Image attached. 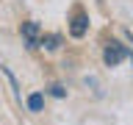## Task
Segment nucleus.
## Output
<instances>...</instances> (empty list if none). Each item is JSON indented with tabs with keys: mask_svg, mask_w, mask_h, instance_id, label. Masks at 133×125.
Wrapping results in <instances>:
<instances>
[{
	"mask_svg": "<svg viewBox=\"0 0 133 125\" xmlns=\"http://www.w3.org/2000/svg\"><path fill=\"white\" fill-rule=\"evenodd\" d=\"M25 103H28L31 111H42V108H44V95H42V92H33V95H28Z\"/></svg>",
	"mask_w": 133,
	"mask_h": 125,
	"instance_id": "nucleus-5",
	"label": "nucleus"
},
{
	"mask_svg": "<svg viewBox=\"0 0 133 125\" xmlns=\"http://www.w3.org/2000/svg\"><path fill=\"white\" fill-rule=\"evenodd\" d=\"M86 31H89V14H86L83 8H78V11L72 14V20H69V36L83 39V36H86Z\"/></svg>",
	"mask_w": 133,
	"mask_h": 125,
	"instance_id": "nucleus-3",
	"label": "nucleus"
},
{
	"mask_svg": "<svg viewBox=\"0 0 133 125\" xmlns=\"http://www.w3.org/2000/svg\"><path fill=\"white\" fill-rule=\"evenodd\" d=\"M19 33H22V39H25V45L31 50H36V47H42V36L44 33L39 31V25L33 22V20H25L22 25H19Z\"/></svg>",
	"mask_w": 133,
	"mask_h": 125,
	"instance_id": "nucleus-2",
	"label": "nucleus"
},
{
	"mask_svg": "<svg viewBox=\"0 0 133 125\" xmlns=\"http://www.w3.org/2000/svg\"><path fill=\"white\" fill-rule=\"evenodd\" d=\"M50 95H53V97H66V89L61 83H50Z\"/></svg>",
	"mask_w": 133,
	"mask_h": 125,
	"instance_id": "nucleus-6",
	"label": "nucleus"
},
{
	"mask_svg": "<svg viewBox=\"0 0 133 125\" xmlns=\"http://www.w3.org/2000/svg\"><path fill=\"white\" fill-rule=\"evenodd\" d=\"M42 47L44 50H58L61 47V36H58V33H44V36H42Z\"/></svg>",
	"mask_w": 133,
	"mask_h": 125,
	"instance_id": "nucleus-4",
	"label": "nucleus"
},
{
	"mask_svg": "<svg viewBox=\"0 0 133 125\" xmlns=\"http://www.w3.org/2000/svg\"><path fill=\"white\" fill-rule=\"evenodd\" d=\"M130 61H133V53H130Z\"/></svg>",
	"mask_w": 133,
	"mask_h": 125,
	"instance_id": "nucleus-7",
	"label": "nucleus"
},
{
	"mask_svg": "<svg viewBox=\"0 0 133 125\" xmlns=\"http://www.w3.org/2000/svg\"><path fill=\"white\" fill-rule=\"evenodd\" d=\"M125 58H130V53H128V50L119 45V42L111 39V42L105 45V50H103V61H105L108 67H116V64H122Z\"/></svg>",
	"mask_w": 133,
	"mask_h": 125,
	"instance_id": "nucleus-1",
	"label": "nucleus"
}]
</instances>
